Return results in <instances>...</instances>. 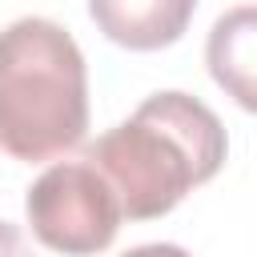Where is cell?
I'll return each instance as SVG.
<instances>
[{
  "label": "cell",
  "instance_id": "cell-7",
  "mask_svg": "<svg viewBox=\"0 0 257 257\" xmlns=\"http://www.w3.org/2000/svg\"><path fill=\"white\" fill-rule=\"evenodd\" d=\"M124 257H189V253H185L181 245H161V241H157V245H137V249H128Z\"/></svg>",
  "mask_w": 257,
  "mask_h": 257
},
{
  "label": "cell",
  "instance_id": "cell-5",
  "mask_svg": "<svg viewBox=\"0 0 257 257\" xmlns=\"http://www.w3.org/2000/svg\"><path fill=\"white\" fill-rule=\"evenodd\" d=\"M88 12L124 48H165L185 32L193 0H92Z\"/></svg>",
  "mask_w": 257,
  "mask_h": 257
},
{
  "label": "cell",
  "instance_id": "cell-4",
  "mask_svg": "<svg viewBox=\"0 0 257 257\" xmlns=\"http://www.w3.org/2000/svg\"><path fill=\"white\" fill-rule=\"evenodd\" d=\"M205 64L241 108L257 112V4H237L213 20Z\"/></svg>",
  "mask_w": 257,
  "mask_h": 257
},
{
  "label": "cell",
  "instance_id": "cell-1",
  "mask_svg": "<svg viewBox=\"0 0 257 257\" xmlns=\"http://www.w3.org/2000/svg\"><path fill=\"white\" fill-rule=\"evenodd\" d=\"M84 161L112 185L128 221H149L225 165V124L189 92H153L128 120L96 137Z\"/></svg>",
  "mask_w": 257,
  "mask_h": 257
},
{
  "label": "cell",
  "instance_id": "cell-3",
  "mask_svg": "<svg viewBox=\"0 0 257 257\" xmlns=\"http://www.w3.org/2000/svg\"><path fill=\"white\" fill-rule=\"evenodd\" d=\"M32 233L68 257H88L112 245L120 229V201L112 185L88 161H56L44 169L24 197Z\"/></svg>",
  "mask_w": 257,
  "mask_h": 257
},
{
  "label": "cell",
  "instance_id": "cell-2",
  "mask_svg": "<svg viewBox=\"0 0 257 257\" xmlns=\"http://www.w3.org/2000/svg\"><path fill=\"white\" fill-rule=\"evenodd\" d=\"M88 72L76 40L20 16L0 32V149L16 161H48L84 141Z\"/></svg>",
  "mask_w": 257,
  "mask_h": 257
},
{
  "label": "cell",
  "instance_id": "cell-6",
  "mask_svg": "<svg viewBox=\"0 0 257 257\" xmlns=\"http://www.w3.org/2000/svg\"><path fill=\"white\" fill-rule=\"evenodd\" d=\"M0 257H36V249L24 241V233L12 221H0Z\"/></svg>",
  "mask_w": 257,
  "mask_h": 257
}]
</instances>
